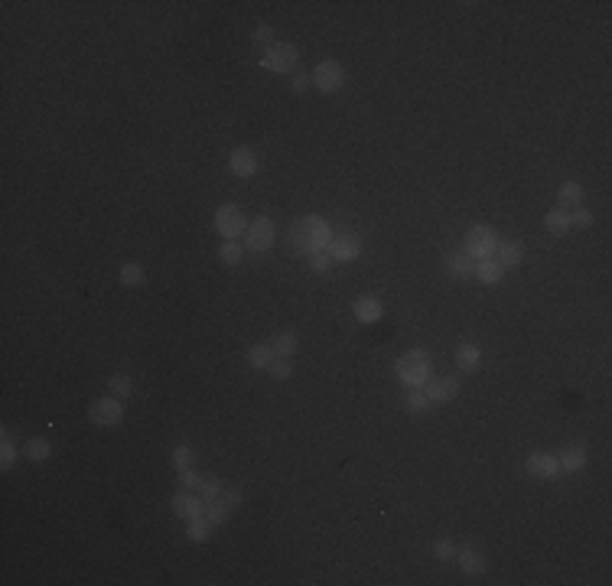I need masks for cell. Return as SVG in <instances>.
Returning <instances> with one entry per match:
<instances>
[{
    "label": "cell",
    "mask_w": 612,
    "mask_h": 586,
    "mask_svg": "<svg viewBox=\"0 0 612 586\" xmlns=\"http://www.w3.org/2000/svg\"><path fill=\"white\" fill-rule=\"evenodd\" d=\"M394 375L404 381L407 388H424L427 381L434 378V365H430V355L420 349H411L404 352L394 365Z\"/></svg>",
    "instance_id": "1"
},
{
    "label": "cell",
    "mask_w": 612,
    "mask_h": 586,
    "mask_svg": "<svg viewBox=\"0 0 612 586\" xmlns=\"http://www.w3.org/2000/svg\"><path fill=\"white\" fill-rule=\"evenodd\" d=\"M495 248H499V231L492 225H472L466 231V255L472 261H485V257H495Z\"/></svg>",
    "instance_id": "2"
},
{
    "label": "cell",
    "mask_w": 612,
    "mask_h": 586,
    "mask_svg": "<svg viewBox=\"0 0 612 586\" xmlns=\"http://www.w3.org/2000/svg\"><path fill=\"white\" fill-rule=\"evenodd\" d=\"M215 231L225 241H238V238H245V231H248V218H245V212L238 206H218V212H215Z\"/></svg>",
    "instance_id": "3"
},
{
    "label": "cell",
    "mask_w": 612,
    "mask_h": 586,
    "mask_svg": "<svg viewBox=\"0 0 612 586\" xmlns=\"http://www.w3.org/2000/svg\"><path fill=\"white\" fill-rule=\"evenodd\" d=\"M297 59H300V49L293 46V43H273V46H267V52L257 59V66H261L264 72H290V69L297 66Z\"/></svg>",
    "instance_id": "4"
},
{
    "label": "cell",
    "mask_w": 612,
    "mask_h": 586,
    "mask_svg": "<svg viewBox=\"0 0 612 586\" xmlns=\"http://www.w3.org/2000/svg\"><path fill=\"white\" fill-rule=\"evenodd\" d=\"M273 241H277V225H273L267 215H257L251 225H248L245 231V245L248 251H255V255H264V251H271Z\"/></svg>",
    "instance_id": "5"
},
{
    "label": "cell",
    "mask_w": 612,
    "mask_h": 586,
    "mask_svg": "<svg viewBox=\"0 0 612 586\" xmlns=\"http://www.w3.org/2000/svg\"><path fill=\"white\" fill-rule=\"evenodd\" d=\"M88 420L94 427H118L124 420V404L121 397H98L88 407Z\"/></svg>",
    "instance_id": "6"
},
{
    "label": "cell",
    "mask_w": 612,
    "mask_h": 586,
    "mask_svg": "<svg viewBox=\"0 0 612 586\" xmlns=\"http://www.w3.org/2000/svg\"><path fill=\"white\" fill-rule=\"evenodd\" d=\"M342 82H346V69H342L336 59H322L320 66L313 69V85L320 88V92H326V95L339 92Z\"/></svg>",
    "instance_id": "7"
},
{
    "label": "cell",
    "mask_w": 612,
    "mask_h": 586,
    "mask_svg": "<svg viewBox=\"0 0 612 586\" xmlns=\"http://www.w3.org/2000/svg\"><path fill=\"white\" fill-rule=\"evenodd\" d=\"M257 153L251 150V147H235V150L228 153V173L232 176H238V180H248V176H255L257 173Z\"/></svg>",
    "instance_id": "8"
},
{
    "label": "cell",
    "mask_w": 612,
    "mask_h": 586,
    "mask_svg": "<svg viewBox=\"0 0 612 586\" xmlns=\"http://www.w3.org/2000/svg\"><path fill=\"white\" fill-rule=\"evenodd\" d=\"M329 255L332 261H358L362 257V238L352 235V231H339V235H332V245H329Z\"/></svg>",
    "instance_id": "9"
},
{
    "label": "cell",
    "mask_w": 612,
    "mask_h": 586,
    "mask_svg": "<svg viewBox=\"0 0 612 586\" xmlns=\"http://www.w3.org/2000/svg\"><path fill=\"white\" fill-rule=\"evenodd\" d=\"M202 511H206V501L199 499V492L183 489L173 495V515H176V518L192 521V518H202Z\"/></svg>",
    "instance_id": "10"
},
{
    "label": "cell",
    "mask_w": 612,
    "mask_h": 586,
    "mask_svg": "<svg viewBox=\"0 0 612 586\" xmlns=\"http://www.w3.org/2000/svg\"><path fill=\"white\" fill-rule=\"evenodd\" d=\"M424 394L430 397V404H446V401H453V397L460 394V378H453V375H446V378H430L424 385Z\"/></svg>",
    "instance_id": "11"
},
{
    "label": "cell",
    "mask_w": 612,
    "mask_h": 586,
    "mask_svg": "<svg viewBox=\"0 0 612 586\" xmlns=\"http://www.w3.org/2000/svg\"><path fill=\"white\" fill-rule=\"evenodd\" d=\"M306 231H310V248L313 251H329L332 245V225L320 215H306Z\"/></svg>",
    "instance_id": "12"
},
{
    "label": "cell",
    "mask_w": 612,
    "mask_h": 586,
    "mask_svg": "<svg viewBox=\"0 0 612 586\" xmlns=\"http://www.w3.org/2000/svg\"><path fill=\"white\" fill-rule=\"evenodd\" d=\"M525 469H527V476H534V479H557V476H560V459H557V456H547V453H531Z\"/></svg>",
    "instance_id": "13"
},
{
    "label": "cell",
    "mask_w": 612,
    "mask_h": 586,
    "mask_svg": "<svg viewBox=\"0 0 612 586\" xmlns=\"http://www.w3.org/2000/svg\"><path fill=\"white\" fill-rule=\"evenodd\" d=\"M495 261H499L505 271H508V267H521V261H525V245H521L518 238H499Z\"/></svg>",
    "instance_id": "14"
},
{
    "label": "cell",
    "mask_w": 612,
    "mask_h": 586,
    "mask_svg": "<svg viewBox=\"0 0 612 586\" xmlns=\"http://www.w3.org/2000/svg\"><path fill=\"white\" fill-rule=\"evenodd\" d=\"M352 313H355L358 322H378L385 316V303L378 300V296H358L352 303Z\"/></svg>",
    "instance_id": "15"
},
{
    "label": "cell",
    "mask_w": 612,
    "mask_h": 586,
    "mask_svg": "<svg viewBox=\"0 0 612 586\" xmlns=\"http://www.w3.org/2000/svg\"><path fill=\"white\" fill-rule=\"evenodd\" d=\"M560 459V469H567V473H580L586 463H590V453H586L583 443H567L564 453L557 456Z\"/></svg>",
    "instance_id": "16"
},
{
    "label": "cell",
    "mask_w": 612,
    "mask_h": 586,
    "mask_svg": "<svg viewBox=\"0 0 612 586\" xmlns=\"http://www.w3.org/2000/svg\"><path fill=\"white\" fill-rule=\"evenodd\" d=\"M456 560H460L462 573H469V577H479V573H485V557H482L476 548H456Z\"/></svg>",
    "instance_id": "17"
},
{
    "label": "cell",
    "mask_w": 612,
    "mask_h": 586,
    "mask_svg": "<svg viewBox=\"0 0 612 586\" xmlns=\"http://www.w3.org/2000/svg\"><path fill=\"white\" fill-rule=\"evenodd\" d=\"M472 277H479L485 287H495V284H501L505 267H501L495 257H485V261H476V274H472Z\"/></svg>",
    "instance_id": "18"
},
{
    "label": "cell",
    "mask_w": 612,
    "mask_h": 586,
    "mask_svg": "<svg viewBox=\"0 0 612 586\" xmlns=\"http://www.w3.org/2000/svg\"><path fill=\"white\" fill-rule=\"evenodd\" d=\"M453 359H456V369H460V371H476V369L482 365V352H479V345H472V342H462Z\"/></svg>",
    "instance_id": "19"
},
{
    "label": "cell",
    "mask_w": 612,
    "mask_h": 586,
    "mask_svg": "<svg viewBox=\"0 0 612 586\" xmlns=\"http://www.w3.org/2000/svg\"><path fill=\"white\" fill-rule=\"evenodd\" d=\"M446 271H450L453 277H462V280H466V277L476 274V261H472L466 251H453V255L446 257Z\"/></svg>",
    "instance_id": "20"
},
{
    "label": "cell",
    "mask_w": 612,
    "mask_h": 586,
    "mask_svg": "<svg viewBox=\"0 0 612 586\" xmlns=\"http://www.w3.org/2000/svg\"><path fill=\"white\" fill-rule=\"evenodd\" d=\"M544 228H547V235H567V231H570V212H567V208H550V212H547L544 215Z\"/></svg>",
    "instance_id": "21"
},
{
    "label": "cell",
    "mask_w": 612,
    "mask_h": 586,
    "mask_svg": "<svg viewBox=\"0 0 612 586\" xmlns=\"http://www.w3.org/2000/svg\"><path fill=\"white\" fill-rule=\"evenodd\" d=\"M557 199H560V208H580V202H583V186H580V183H574V180L560 183Z\"/></svg>",
    "instance_id": "22"
},
{
    "label": "cell",
    "mask_w": 612,
    "mask_h": 586,
    "mask_svg": "<svg viewBox=\"0 0 612 586\" xmlns=\"http://www.w3.org/2000/svg\"><path fill=\"white\" fill-rule=\"evenodd\" d=\"M273 359H277V352H273L271 342H267V345L255 342V345L248 349V365H251V369H271Z\"/></svg>",
    "instance_id": "23"
},
{
    "label": "cell",
    "mask_w": 612,
    "mask_h": 586,
    "mask_svg": "<svg viewBox=\"0 0 612 586\" xmlns=\"http://www.w3.org/2000/svg\"><path fill=\"white\" fill-rule=\"evenodd\" d=\"M49 453H52V446H49L46 436H33V440L23 443V456L29 463H43V459H49Z\"/></svg>",
    "instance_id": "24"
},
{
    "label": "cell",
    "mask_w": 612,
    "mask_h": 586,
    "mask_svg": "<svg viewBox=\"0 0 612 586\" xmlns=\"http://www.w3.org/2000/svg\"><path fill=\"white\" fill-rule=\"evenodd\" d=\"M271 345H273V352H277V355H280V359H290L293 352L300 349V339H297V332H277V336H273L271 339Z\"/></svg>",
    "instance_id": "25"
},
{
    "label": "cell",
    "mask_w": 612,
    "mask_h": 586,
    "mask_svg": "<svg viewBox=\"0 0 612 586\" xmlns=\"http://www.w3.org/2000/svg\"><path fill=\"white\" fill-rule=\"evenodd\" d=\"M290 248L297 251V255H313V248H310V231H306V222H293L290 228Z\"/></svg>",
    "instance_id": "26"
},
{
    "label": "cell",
    "mask_w": 612,
    "mask_h": 586,
    "mask_svg": "<svg viewBox=\"0 0 612 586\" xmlns=\"http://www.w3.org/2000/svg\"><path fill=\"white\" fill-rule=\"evenodd\" d=\"M427 407H430V397L424 394V388H407V394H404V410L407 414H424Z\"/></svg>",
    "instance_id": "27"
},
{
    "label": "cell",
    "mask_w": 612,
    "mask_h": 586,
    "mask_svg": "<svg viewBox=\"0 0 612 586\" xmlns=\"http://www.w3.org/2000/svg\"><path fill=\"white\" fill-rule=\"evenodd\" d=\"M118 277H121V284H124V287H141L143 280H147V274H143V267L137 264V261L124 264V267H121V274H118Z\"/></svg>",
    "instance_id": "28"
},
{
    "label": "cell",
    "mask_w": 612,
    "mask_h": 586,
    "mask_svg": "<svg viewBox=\"0 0 612 586\" xmlns=\"http://www.w3.org/2000/svg\"><path fill=\"white\" fill-rule=\"evenodd\" d=\"M208 531H212V524L206 521V515L202 518H192L186 528V538L192 541V544H202V541H208Z\"/></svg>",
    "instance_id": "29"
},
{
    "label": "cell",
    "mask_w": 612,
    "mask_h": 586,
    "mask_svg": "<svg viewBox=\"0 0 612 586\" xmlns=\"http://www.w3.org/2000/svg\"><path fill=\"white\" fill-rule=\"evenodd\" d=\"M241 255H245V251H241L238 241H222V248H218V261L228 267H235L238 261H241Z\"/></svg>",
    "instance_id": "30"
},
{
    "label": "cell",
    "mask_w": 612,
    "mask_h": 586,
    "mask_svg": "<svg viewBox=\"0 0 612 586\" xmlns=\"http://www.w3.org/2000/svg\"><path fill=\"white\" fill-rule=\"evenodd\" d=\"M202 515H206V521L208 524H212V528H215V524H225L228 521V508L225 505H222V501H206V511H202Z\"/></svg>",
    "instance_id": "31"
},
{
    "label": "cell",
    "mask_w": 612,
    "mask_h": 586,
    "mask_svg": "<svg viewBox=\"0 0 612 586\" xmlns=\"http://www.w3.org/2000/svg\"><path fill=\"white\" fill-rule=\"evenodd\" d=\"M196 492H199V499H202V501H215L218 495H222V483L208 476V479H202V483H199Z\"/></svg>",
    "instance_id": "32"
},
{
    "label": "cell",
    "mask_w": 612,
    "mask_h": 586,
    "mask_svg": "<svg viewBox=\"0 0 612 586\" xmlns=\"http://www.w3.org/2000/svg\"><path fill=\"white\" fill-rule=\"evenodd\" d=\"M108 388H111L114 397H131L134 385H131V378H127V375H111V378H108Z\"/></svg>",
    "instance_id": "33"
},
{
    "label": "cell",
    "mask_w": 612,
    "mask_h": 586,
    "mask_svg": "<svg viewBox=\"0 0 612 586\" xmlns=\"http://www.w3.org/2000/svg\"><path fill=\"white\" fill-rule=\"evenodd\" d=\"M310 267H313V274H329V271H332V255H329V251H313V255H310Z\"/></svg>",
    "instance_id": "34"
},
{
    "label": "cell",
    "mask_w": 612,
    "mask_h": 586,
    "mask_svg": "<svg viewBox=\"0 0 612 586\" xmlns=\"http://www.w3.org/2000/svg\"><path fill=\"white\" fill-rule=\"evenodd\" d=\"M218 501H222V505H225L228 511H235V508H241V501H245V495H241V489H235V485H232V489H222V495H218Z\"/></svg>",
    "instance_id": "35"
},
{
    "label": "cell",
    "mask_w": 612,
    "mask_h": 586,
    "mask_svg": "<svg viewBox=\"0 0 612 586\" xmlns=\"http://www.w3.org/2000/svg\"><path fill=\"white\" fill-rule=\"evenodd\" d=\"M267 375H271V378H277V381H287L293 375V369H290V362L287 359H280V355H277V359L271 362V369H267Z\"/></svg>",
    "instance_id": "36"
},
{
    "label": "cell",
    "mask_w": 612,
    "mask_h": 586,
    "mask_svg": "<svg viewBox=\"0 0 612 586\" xmlns=\"http://www.w3.org/2000/svg\"><path fill=\"white\" fill-rule=\"evenodd\" d=\"M596 215L590 212V208H576L574 215H570V228H593Z\"/></svg>",
    "instance_id": "37"
},
{
    "label": "cell",
    "mask_w": 612,
    "mask_h": 586,
    "mask_svg": "<svg viewBox=\"0 0 612 586\" xmlns=\"http://www.w3.org/2000/svg\"><path fill=\"white\" fill-rule=\"evenodd\" d=\"M173 466H176L179 473L189 469V466H192V450H189V446H176V450H173Z\"/></svg>",
    "instance_id": "38"
},
{
    "label": "cell",
    "mask_w": 612,
    "mask_h": 586,
    "mask_svg": "<svg viewBox=\"0 0 612 586\" xmlns=\"http://www.w3.org/2000/svg\"><path fill=\"white\" fill-rule=\"evenodd\" d=\"M434 554H436V560H456V544L443 538L434 544Z\"/></svg>",
    "instance_id": "39"
},
{
    "label": "cell",
    "mask_w": 612,
    "mask_h": 586,
    "mask_svg": "<svg viewBox=\"0 0 612 586\" xmlns=\"http://www.w3.org/2000/svg\"><path fill=\"white\" fill-rule=\"evenodd\" d=\"M13 459H17V446H13L10 434H3V453H0V463H3V469H10V466H13Z\"/></svg>",
    "instance_id": "40"
},
{
    "label": "cell",
    "mask_w": 612,
    "mask_h": 586,
    "mask_svg": "<svg viewBox=\"0 0 612 586\" xmlns=\"http://www.w3.org/2000/svg\"><path fill=\"white\" fill-rule=\"evenodd\" d=\"M179 483L186 485V489H192V492H196V489H199V483H202V476H199L196 469L189 466V469H183V473H179Z\"/></svg>",
    "instance_id": "41"
},
{
    "label": "cell",
    "mask_w": 612,
    "mask_h": 586,
    "mask_svg": "<svg viewBox=\"0 0 612 586\" xmlns=\"http://www.w3.org/2000/svg\"><path fill=\"white\" fill-rule=\"evenodd\" d=\"M255 43H264V46H273V27H267V23H261V27H255Z\"/></svg>",
    "instance_id": "42"
},
{
    "label": "cell",
    "mask_w": 612,
    "mask_h": 586,
    "mask_svg": "<svg viewBox=\"0 0 612 586\" xmlns=\"http://www.w3.org/2000/svg\"><path fill=\"white\" fill-rule=\"evenodd\" d=\"M310 82H313V76H306V72H297V76H293V82H290V88L297 92V95H303V92L310 88Z\"/></svg>",
    "instance_id": "43"
}]
</instances>
